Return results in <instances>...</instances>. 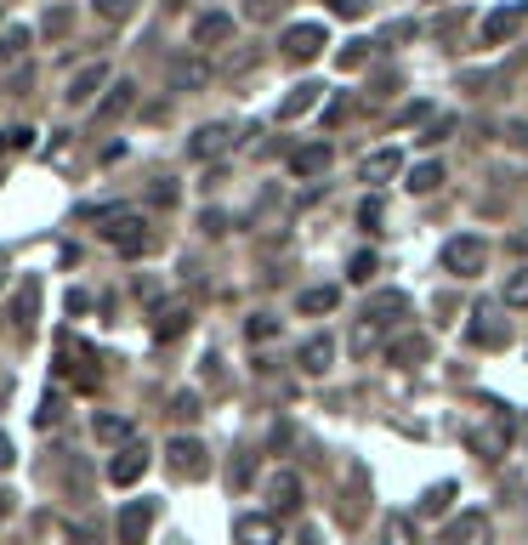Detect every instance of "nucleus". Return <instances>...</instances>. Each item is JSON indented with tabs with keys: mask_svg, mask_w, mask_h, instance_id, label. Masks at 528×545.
Masks as SVG:
<instances>
[{
	"mask_svg": "<svg viewBox=\"0 0 528 545\" xmlns=\"http://www.w3.org/2000/svg\"><path fill=\"white\" fill-rule=\"evenodd\" d=\"M409 313V301L398 296V290H381V296L364 307V313L352 318V335H347V352L352 358H370L381 341H392V318H404Z\"/></svg>",
	"mask_w": 528,
	"mask_h": 545,
	"instance_id": "obj_1",
	"label": "nucleus"
},
{
	"mask_svg": "<svg viewBox=\"0 0 528 545\" xmlns=\"http://www.w3.org/2000/svg\"><path fill=\"white\" fill-rule=\"evenodd\" d=\"M511 438H517V421H511V409L506 404H483V421L472 426V455L477 460H500L511 455Z\"/></svg>",
	"mask_w": 528,
	"mask_h": 545,
	"instance_id": "obj_2",
	"label": "nucleus"
},
{
	"mask_svg": "<svg viewBox=\"0 0 528 545\" xmlns=\"http://www.w3.org/2000/svg\"><path fill=\"white\" fill-rule=\"evenodd\" d=\"M103 239H108V245H114V250H120V256H148V250L159 245V233L148 228L142 216H131V211H125V216H108Z\"/></svg>",
	"mask_w": 528,
	"mask_h": 545,
	"instance_id": "obj_3",
	"label": "nucleus"
},
{
	"mask_svg": "<svg viewBox=\"0 0 528 545\" xmlns=\"http://www.w3.org/2000/svg\"><path fill=\"white\" fill-rule=\"evenodd\" d=\"M443 273H455V279H472V273H483V262H489V245L477 239V233H455L449 245L438 250Z\"/></svg>",
	"mask_w": 528,
	"mask_h": 545,
	"instance_id": "obj_4",
	"label": "nucleus"
},
{
	"mask_svg": "<svg viewBox=\"0 0 528 545\" xmlns=\"http://www.w3.org/2000/svg\"><path fill=\"white\" fill-rule=\"evenodd\" d=\"M523 23H528V0H511V6H500V12H489L477 23V46H506Z\"/></svg>",
	"mask_w": 528,
	"mask_h": 545,
	"instance_id": "obj_5",
	"label": "nucleus"
},
{
	"mask_svg": "<svg viewBox=\"0 0 528 545\" xmlns=\"http://www.w3.org/2000/svg\"><path fill=\"white\" fill-rule=\"evenodd\" d=\"M154 517H159V500H125L120 523H114V540H120V545H148Z\"/></svg>",
	"mask_w": 528,
	"mask_h": 545,
	"instance_id": "obj_6",
	"label": "nucleus"
},
{
	"mask_svg": "<svg viewBox=\"0 0 528 545\" xmlns=\"http://www.w3.org/2000/svg\"><path fill=\"white\" fill-rule=\"evenodd\" d=\"M466 341H472V347H483V352H500L511 341V330H506V318L494 313L489 301H483V307H472V324H466Z\"/></svg>",
	"mask_w": 528,
	"mask_h": 545,
	"instance_id": "obj_7",
	"label": "nucleus"
},
{
	"mask_svg": "<svg viewBox=\"0 0 528 545\" xmlns=\"http://www.w3.org/2000/svg\"><path fill=\"white\" fill-rule=\"evenodd\" d=\"M148 466H154L148 443H125V449H114V455H108V483H114V489H131Z\"/></svg>",
	"mask_w": 528,
	"mask_h": 545,
	"instance_id": "obj_8",
	"label": "nucleus"
},
{
	"mask_svg": "<svg viewBox=\"0 0 528 545\" xmlns=\"http://www.w3.org/2000/svg\"><path fill=\"white\" fill-rule=\"evenodd\" d=\"M165 466H171L176 477H205L211 472V449L199 438H176V443H165Z\"/></svg>",
	"mask_w": 528,
	"mask_h": 545,
	"instance_id": "obj_9",
	"label": "nucleus"
},
{
	"mask_svg": "<svg viewBox=\"0 0 528 545\" xmlns=\"http://www.w3.org/2000/svg\"><path fill=\"white\" fill-rule=\"evenodd\" d=\"M301 500H307V489H301V472H273V477H267V511H273V517H290V511H301Z\"/></svg>",
	"mask_w": 528,
	"mask_h": 545,
	"instance_id": "obj_10",
	"label": "nucleus"
},
{
	"mask_svg": "<svg viewBox=\"0 0 528 545\" xmlns=\"http://www.w3.org/2000/svg\"><path fill=\"white\" fill-rule=\"evenodd\" d=\"M279 52L284 57H296V63H307V57L324 52V23H290L279 40Z\"/></svg>",
	"mask_w": 528,
	"mask_h": 545,
	"instance_id": "obj_11",
	"label": "nucleus"
},
{
	"mask_svg": "<svg viewBox=\"0 0 528 545\" xmlns=\"http://www.w3.org/2000/svg\"><path fill=\"white\" fill-rule=\"evenodd\" d=\"M233 545H279V517L273 511H245L233 523Z\"/></svg>",
	"mask_w": 528,
	"mask_h": 545,
	"instance_id": "obj_12",
	"label": "nucleus"
},
{
	"mask_svg": "<svg viewBox=\"0 0 528 545\" xmlns=\"http://www.w3.org/2000/svg\"><path fill=\"white\" fill-rule=\"evenodd\" d=\"M228 148H233V125H228V120L199 125L194 137H188V154H194V159H222Z\"/></svg>",
	"mask_w": 528,
	"mask_h": 545,
	"instance_id": "obj_13",
	"label": "nucleus"
},
{
	"mask_svg": "<svg viewBox=\"0 0 528 545\" xmlns=\"http://www.w3.org/2000/svg\"><path fill=\"white\" fill-rule=\"evenodd\" d=\"M97 91H108V63H86V69L69 80L63 97H69V108H91L97 103Z\"/></svg>",
	"mask_w": 528,
	"mask_h": 545,
	"instance_id": "obj_14",
	"label": "nucleus"
},
{
	"mask_svg": "<svg viewBox=\"0 0 528 545\" xmlns=\"http://www.w3.org/2000/svg\"><path fill=\"white\" fill-rule=\"evenodd\" d=\"M443 545H494V528L483 511H466V517H455L449 523V534H443Z\"/></svg>",
	"mask_w": 528,
	"mask_h": 545,
	"instance_id": "obj_15",
	"label": "nucleus"
},
{
	"mask_svg": "<svg viewBox=\"0 0 528 545\" xmlns=\"http://www.w3.org/2000/svg\"><path fill=\"white\" fill-rule=\"evenodd\" d=\"M335 165V148L330 142H307V148H296V154H290V171L296 176H324Z\"/></svg>",
	"mask_w": 528,
	"mask_h": 545,
	"instance_id": "obj_16",
	"label": "nucleus"
},
{
	"mask_svg": "<svg viewBox=\"0 0 528 545\" xmlns=\"http://www.w3.org/2000/svg\"><path fill=\"white\" fill-rule=\"evenodd\" d=\"M318 91H324L318 80H301V86H290V97L279 103V120H284V125H290V120H307V114L318 108Z\"/></svg>",
	"mask_w": 528,
	"mask_h": 545,
	"instance_id": "obj_17",
	"label": "nucleus"
},
{
	"mask_svg": "<svg viewBox=\"0 0 528 545\" xmlns=\"http://www.w3.org/2000/svg\"><path fill=\"white\" fill-rule=\"evenodd\" d=\"M387 358L404 364V370H415V364L432 358V335H398V341H387Z\"/></svg>",
	"mask_w": 528,
	"mask_h": 545,
	"instance_id": "obj_18",
	"label": "nucleus"
},
{
	"mask_svg": "<svg viewBox=\"0 0 528 545\" xmlns=\"http://www.w3.org/2000/svg\"><path fill=\"white\" fill-rule=\"evenodd\" d=\"M296 364L307 375H324L335 364V341H330V335H307V341H301V352H296Z\"/></svg>",
	"mask_w": 528,
	"mask_h": 545,
	"instance_id": "obj_19",
	"label": "nucleus"
},
{
	"mask_svg": "<svg viewBox=\"0 0 528 545\" xmlns=\"http://www.w3.org/2000/svg\"><path fill=\"white\" fill-rule=\"evenodd\" d=\"M188 324H194V307H182V301H171V307H159L154 313V335L159 341H182Z\"/></svg>",
	"mask_w": 528,
	"mask_h": 545,
	"instance_id": "obj_20",
	"label": "nucleus"
},
{
	"mask_svg": "<svg viewBox=\"0 0 528 545\" xmlns=\"http://www.w3.org/2000/svg\"><path fill=\"white\" fill-rule=\"evenodd\" d=\"M358 176H364V182H392V176H404V154H398V148H375V154L358 165Z\"/></svg>",
	"mask_w": 528,
	"mask_h": 545,
	"instance_id": "obj_21",
	"label": "nucleus"
},
{
	"mask_svg": "<svg viewBox=\"0 0 528 545\" xmlns=\"http://www.w3.org/2000/svg\"><path fill=\"white\" fill-rule=\"evenodd\" d=\"M228 40H233L228 12H205V18L194 23V46H205V52H211V46H228Z\"/></svg>",
	"mask_w": 528,
	"mask_h": 545,
	"instance_id": "obj_22",
	"label": "nucleus"
},
{
	"mask_svg": "<svg viewBox=\"0 0 528 545\" xmlns=\"http://www.w3.org/2000/svg\"><path fill=\"white\" fill-rule=\"evenodd\" d=\"M91 432H97V443H108V449L137 443V426L125 421V415H97V421H91Z\"/></svg>",
	"mask_w": 528,
	"mask_h": 545,
	"instance_id": "obj_23",
	"label": "nucleus"
},
{
	"mask_svg": "<svg viewBox=\"0 0 528 545\" xmlns=\"http://www.w3.org/2000/svg\"><path fill=\"white\" fill-rule=\"evenodd\" d=\"M29 46H35V35H29L23 23H12V29H0V69H12V63H23V57H29Z\"/></svg>",
	"mask_w": 528,
	"mask_h": 545,
	"instance_id": "obj_24",
	"label": "nucleus"
},
{
	"mask_svg": "<svg viewBox=\"0 0 528 545\" xmlns=\"http://www.w3.org/2000/svg\"><path fill=\"white\" fill-rule=\"evenodd\" d=\"M137 108V86L131 80H120V86H108L103 108H97V120H120V114H131Z\"/></svg>",
	"mask_w": 528,
	"mask_h": 545,
	"instance_id": "obj_25",
	"label": "nucleus"
},
{
	"mask_svg": "<svg viewBox=\"0 0 528 545\" xmlns=\"http://www.w3.org/2000/svg\"><path fill=\"white\" fill-rule=\"evenodd\" d=\"M205 80H211V69H205V63H194V57L171 63V86H176V91H199Z\"/></svg>",
	"mask_w": 528,
	"mask_h": 545,
	"instance_id": "obj_26",
	"label": "nucleus"
},
{
	"mask_svg": "<svg viewBox=\"0 0 528 545\" xmlns=\"http://www.w3.org/2000/svg\"><path fill=\"white\" fill-rule=\"evenodd\" d=\"M335 301H341V290H335V284H318V290H301V313L307 318L335 313Z\"/></svg>",
	"mask_w": 528,
	"mask_h": 545,
	"instance_id": "obj_27",
	"label": "nucleus"
},
{
	"mask_svg": "<svg viewBox=\"0 0 528 545\" xmlns=\"http://www.w3.org/2000/svg\"><path fill=\"white\" fill-rule=\"evenodd\" d=\"M370 52H375V40H347V46L335 52V63H341V74H352V69H364V63H370Z\"/></svg>",
	"mask_w": 528,
	"mask_h": 545,
	"instance_id": "obj_28",
	"label": "nucleus"
},
{
	"mask_svg": "<svg viewBox=\"0 0 528 545\" xmlns=\"http://www.w3.org/2000/svg\"><path fill=\"white\" fill-rule=\"evenodd\" d=\"M409 188H415V194H432V188H443V165H438V159H421V165L409 171Z\"/></svg>",
	"mask_w": 528,
	"mask_h": 545,
	"instance_id": "obj_29",
	"label": "nucleus"
},
{
	"mask_svg": "<svg viewBox=\"0 0 528 545\" xmlns=\"http://www.w3.org/2000/svg\"><path fill=\"white\" fill-rule=\"evenodd\" d=\"M35 307H40V284L29 279V284H23V290H18V301H12V318H18L23 330L35 324Z\"/></svg>",
	"mask_w": 528,
	"mask_h": 545,
	"instance_id": "obj_30",
	"label": "nucleus"
},
{
	"mask_svg": "<svg viewBox=\"0 0 528 545\" xmlns=\"http://www.w3.org/2000/svg\"><path fill=\"white\" fill-rule=\"evenodd\" d=\"M381 545H415V523L409 517H387L381 523Z\"/></svg>",
	"mask_w": 528,
	"mask_h": 545,
	"instance_id": "obj_31",
	"label": "nucleus"
},
{
	"mask_svg": "<svg viewBox=\"0 0 528 545\" xmlns=\"http://www.w3.org/2000/svg\"><path fill=\"white\" fill-rule=\"evenodd\" d=\"M375 273H381V262H375V250H358V256L347 262V279H352V284H370Z\"/></svg>",
	"mask_w": 528,
	"mask_h": 545,
	"instance_id": "obj_32",
	"label": "nucleus"
},
{
	"mask_svg": "<svg viewBox=\"0 0 528 545\" xmlns=\"http://www.w3.org/2000/svg\"><path fill=\"white\" fill-rule=\"evenodd\" d=\"M449 500H455V483H438V489H426L421 511H426V517H443V511H449Z\"/></svg>",
	"mask_w": 528,
	"mask_h": 545,
	"instance_id": "obj_33",
	"label": "nucleus"
},
{
	"mask_svg": "<svg viewBox=\"0 0 528 545\" xmlns=\"http://www.w3.org/2000/svg\"><path fill=\"white\" fill-rule=\"evenodd\" d=\"M506 307H528V267H517L506 279Z\"/></svg>",
	"mask_w": 528,
	"mask_h": 545,
	"instance_id": "obj_34",
	"label": "nucleus"
},
{
	"mask_svg": "<svg viewBox=\"0 0 528 545\" xmlns=\"http://www.w3.org/2000/svg\"><path fill=\"white\" fill-rule=\"evenodd\" d=\"M171 415L182 426H194L199 421V398H194V392H176V398H171Z\"/></svg>",
	"mask_w": 528,
	"mask_h": 545,
	"instance_id": "obj_35",
	"label": "nucleus"
},
{
	"mask_svg": "<svg viewBox=\"0 0 528 545\" xmlns=\"http://www.w3.org/2000/svg\"><path fill=\"white\" fill-rule=\"evenodd\" d=\"M245 335H250V341H273V335H279V318L256 313V318H250V324H245Z\"/></svg>",
	"mask_w": 528,
	"mask_h": 545,
	"instance_id": "obj_36",
	"label": "nucleus"
},
{
	"mask_svg": "<svg viewBox=\"0 0 528 545\" xmlns=\"http://www.w3.org/2000/svg\"><path fill=\"white\" fill-rule=\"evenodd\" d=\"M57 415H63V398H57V392H46V398H40V409H35V426H57Z\"/></svg>",
	"mask_w": 528,
	"mask_h": 545,
	"instance_id": "obj_37",
	"label": "nucleus"
},
{
	"mask_svg": "<svg viewBox=\"0 0 528 545\" xmlns=\"http://www.w3.org/2000/svg\"><path fill=\"white\" fill-rule=\"evenodd\" d=\"M449 131H455V114H438V120L426 125V137H421V142H432V148H438V142L449 137Z\"/></svg>",
	"mask_w": 528,
	"mask_h": 545,
	"instance_id": "obj_38",
	"label": "nucleus"
},
{
	"mask_svg": "<svg viewBox=\"0 0 528 545\" xmlns=\"http://www.w3.org/2000/svg\"><path fill=\"white\" fill-rule=\"evenodd\" d=\"M35 142V131L29 125H12V131H0V148H29Z\"/></svg>",
	"mask_w": 528,
	"mask_h": 545,
	"instance_id": "obj_39",
	"label": "nucleus"
},
{
	"mask_svg": "<svg viewBox=\"0 0 528 545\" xmlns=\"http://www.w3.org/2000/svg\"><path fill=\"white\" fill-rule=\"evenodd\" d=\"M245 12H250V23H262V18H273V12H284V0H250Z\"/></svg>",
	"mask_w": 528,
	"mask_h": 545,
	"instance_id": "obj_40",
	"label": "nucleus"
},
{
	"mask_svg": "<svg viewBox=\"0 0 528 545\" xmlns=\"http://www.w3.org/2000/svg\"><path fill=\"white\" fill-rule=\"evenodd\" d=\"M358 222H364V228H381V199H364V205H358Z\"/></svg>",
	"mask_w": 528,
	"mask_h": 545,
	"instance_id": "obj_41",
	"label": "nucleus"
},
{
	"mask_svg": "<svg viewBox=\"0 0 528 545\" xmlns=\"http://www.w3.org/2000/svg\"><path fill=\"white\" fill-rule=\"evenodd\" d=\"M131 6H137V0H97L103 18H131Z\"/></svg>",
	"mask_w": 528,
	"mask_h": 545,
	"instance_id": "obj_42",
	"label": "nucleus"
},
{
	"mask_svg": "<svg viewBox=\"0 0 528 545\" xmlns=\"http://www.w3.org/2000/svg\"><path fill=\"white\" fill-rule=\"evenodd\" d=\"M330 6L341 18H364V12H370V0H330Z\"/></svg>",
	"mask_w": 528,
	"mask_h": 545,
	"instance_id": "obj_43",
	"label": "nucleus"
},
{
	"mask_svg": "<svg viewBox=\"0 0 528 545\" xmlns=\"http://www.w3.org/2000/svg\"><path fill=\"white\" fill-rule=\"evenodd\" d=\"M154 205H165V211L176 205V182H171V176H165V182H154Z\"/></svg>",
	"mask_w": 528,
	"mask_h": 545,
	"instance_id": "obj_44",
	"label": "nucleus"
},
{
	"mask_svg": "<svg viewBox=\"0 0 528 545\" xmlns=\"http://www.w3.org/2000/svg\"><path fill=\"white\" fill-rule=\"evenodd\" d=\"M415 120H426V103H409V108H398V125H415Z\"/></svg>",
	"mask_w": 528,
	"mask_h": 545,
	"instance_id": "obj_45",
	"label": "nucleus"
},
{
	"mask_svg": "<svg viewBox=\"0 0 528 545\" xmlns=\"http://www.w3.org/2000/svg\"><path fill=\"white\" fill-rule=\"evenodd\" d=\"M205 233H228V216H222V211H205Z\"/></svg>",
	"mask_w": 528,
	"mask_h": 545,
	"instance_id": "obj_46",
	"label": "nucleus"
},
{
	"mask_svg": "<svg viewBox=\"0 0 528 545\" xmlns=\"http://www.w3.org/2000/svg\"><path fill=\"white\" fill-rule=\"evenodd\" d=\"M12 460H18V455H12V438L0 432V472H12Z\"/></svg>",
	"mask_w": 528,
	"mask_h": 545,
	"instance_id": "obj_47",
	"label": "nucleus"
},
{
	"mask_svg": "<svg viewBox=\"0 0 528 545\" xmlns=\"http://www.w3.org/2000/svg\"><path fill=\"white\" fill-rule=\"evenodd\" d=\"M506 142H517V148H523V142H528V125H523V120H511V125H506Z\"/></svg>",
	"mask_w": 528,
	"mask_h": 545,
	"instance_id": "obj_48",
	"label": "nucleus"
},
{
	"mask_svg": "<svg viewBox=\"0 0 528 545\" xmlns=\"http://www.w3.org/2000/svg\"><path fill=\"white\" fill-rule=\"evenodd\" d=\"M511 250H517V256H528V233H511Z\"/></svg>",
	"mask_w": 528,
	"mask_h": 545,
	"instance_id": "obj_49",
	"label": "nucleus"
},
{
	"mask_svg": "<svg viewBox=\"0 0 528 545\" xmlns=\"http://www.w3.org/2000/svg\"><path fill=\"white\" fill-rule=\"evenodd\" d=\"M69 540H80V545H91V540H97V534H91V528H80V534H69Z\"/></svg>",
	"mask_w": 528,
	"mask_h": 545,
	"instance_id": "obj_50",
	"label": "nucleus"
},
{
	"mask_svg": "<svg viewBox=\"0 0 528 545\" xmlns=\"http://www.w3.org/2000/svg\"><path fill=\"white\" fill-rule=\"evenodd\" d=\"M0 517H12V494H0Z\"/></svg>",
	"mask_w": 528,
	"mask_h": 545,
	"instance_id": "obj_51",
	"label": "nucleus"
}]
</instances>
